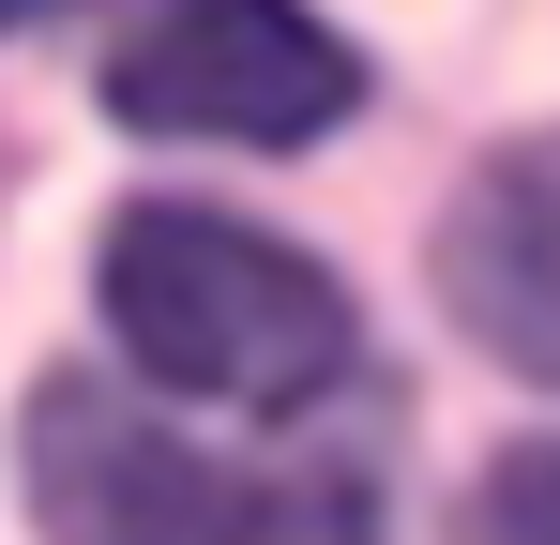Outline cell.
I'll use <instances>...</instances> for the list:
<instances>
[{
    "label": "cell",
    "instance_id": "cell-1",
    "mask_svg": "<svg viewBox=\"0 0 560 545\" xmlns=\"http://www.w3.org/2000/svg\"><path fill=\"white\" fill-rule=\"evenodd\" d=\"M92 288H106L121 363L167 379V394H212V409H303L364 349L349 288L303 258V243L243 228V212H183V197H137L106 228Z\"/></svg>",
    "mask_w": 560,
    "mask_h": 545
},
{
    "label": "cell",
    "instance_id": "cell-2",
    "mask_svg": "<svg viewBox=\"0 0 560 545\" xmlns=\"http://www.w3.org/2000/svg\"><path fill=\"white\" fill-rule=\"evenodd\" d=\"M106 106L137 137H228V152H303L364 106V61L288 15V0H197V15H152L106 46Z\"/></svg>",
    "mask_w": 560,
    "mask_h": 545
},
{
    "label": "cell",
    "instance_id": "cell-3",
    "mask_svg": "<svg viewBox=\"0 0 560 545\" xmlns=\"http://www.w3.org/2000/svg\"><path fill=\"white\" fill-rule=\"evenodd\" d=\"M31 515H46V545H273L258 485L167 440L121 379L31 394Z\"/></svg>",
    "mask_w": 560,
    "mask_h": 545
},
{
    "label": "cell",
    "instance_id": "cell-4",
    "mask_svg": "<svg viewBox=\"0 0 560 545\" xmlns=\"http://www.w3.org/2000/svg\"><path fill=\"white\" fill-rule=\"evenodd\" d=\"M440 303L485 363L546 379L560 394V137L530 152H485L440 212Z\"/></svg>",
    "mask_w": 560,
    "mask_h": 545
},
{
    "label": "cell",
    "instance_id": "cell-5",
    "mask_svg": "<svg viewBox=\"0 0 560 545\" xmlns=\"http://www.w3.org/2000/svg\"><path fill=\"white\" fill-rule=\"evenodd\" d=\"M455 545H560V440L485 454L469 500H455Z\"/></svg>",
    "mask_w": 560,
    "mask_h": 545
}]
</instances>
